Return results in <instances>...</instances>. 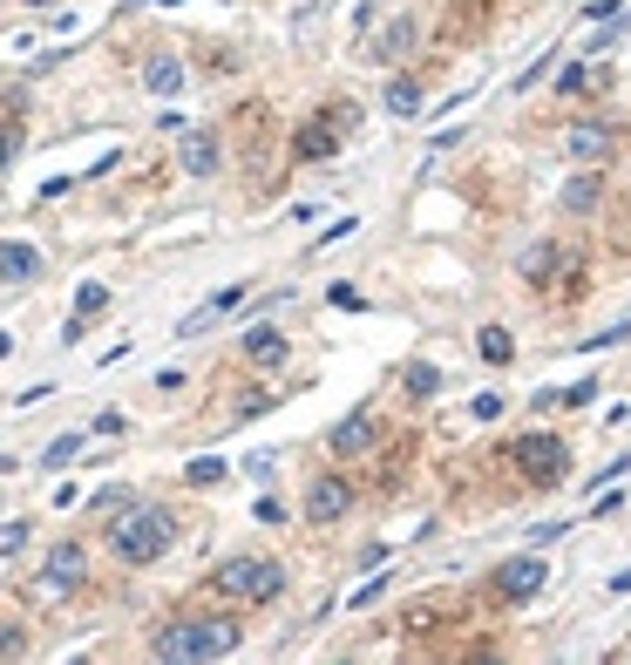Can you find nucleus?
Instances as JSON below:
<instances>
[{"mask_svg":"<svg viewBox=\"0 0 631 665\" xmlns=\"http://www.w3.org/2000/svg\"><path fill=\"white\" fill-rule=\"evenodd\" d=\"M102 530H109V557L115 564H156L177 543V517L164 510V502H143V496L130 502V510H115Z\"/></svg>","mask_w":631,"mask_h":665,"instance_id":"f257e3e1","label":"nucleus"},{"mask_svg":"<svg viewBox=\"0 0 631 665\" xmlns=\"http://www.w3.org/2000/svg\"><path fill=\"white\" fill-rule=\"evenodd\" d=\"M245 639L239 618H177L150 639V658H170V665H211V658H231Z\"/></svg>","mask_w":631,"mask_h":665,"instance_id":"f03ea898","label":"nucleus"},{"mask_svg":"<svg viewBox=\"0 0 631 665\" xmlns=\"http://www.w3.org/2000/svg\"><path fill=\"white\" fill-rule=\"evenodd\" d=\"M211 584H218V598H231V605H279L292 577H286V564H279V557L239 551V557H224V564L211 570Z\"/></svg>","mask_w":631,"mask_h":665,"instance_id":"7ed1b4c3","label":"nucleus"},{"mask_svg":"<svg viewBox=\"0 0 631 665\" xmlns=\"http://www.w3.org/2000/svg\"><path fill=\"white\" fill-rule=\"evenodd\" d=\"M502 462L523 468V489H557L571 476V442L557 428H523V435L502 442Z\"/></svg>","mask_w":631,"mask_h":665,"instance_id":"20e7f679","label":"nucleus"},{"mask_svg":"<svg viewBox=\"0 0 631 665\" xmlns=\"http://www.w3.org/2000/svg\"><path fill=\"white\" fill-rule=\"evenodd\" d=\"M543 584H550V564H543L536 551H523V557H502V564L489 570V598H496L502 611H523V605L543 598Z\"/></svg>","mask_w":631,"mask_h":665,"instance_id":"39448f33","label":"nucleus"},{"mask_svg":"<svg viewBox=\"0 0 631 665\" xmlns=\"http://www.w3.org/2000/svg\"><path fill=\"white\" fill-rule=\"evenodd\" d=\"M605 198H611V170L605 164H571L564 190H557V218L590 224V218H605Z\"/></svg>","mask_w":631,"mask_h":665,"instance_id":"423d86ee","label":"nucleus"},{"mask_svg":"<svg viewBox=\"0 0 631 665\" xmlns=\"http://www.w3.org/2000/svg\"><path fill=\"white\" fill-rule=\"evenodd\" d=\"M353 130H361V102H333L326 115H312V123L292 136V156L299 164H320V156H333Z\"/></svg>","mask_w":631,"mask_h":665,"instance_id":"0eeeda50","label":"nucleus"},{"mask_svg":"<svg viewBox=\"0 0 631 665\" xmlns=\"http://www.w3.org/2000/svg\"><path fill=\"white\" fill-rule=\"evenodd\" d=\"M618 143H624V123H618V115H584V123H571V130L557 136L564 164H611Z\"/></svg>","mask_w":631,"mask_h":665,"instance_id":"6e6552de","label":"nucleus"},{"mask_svg":"<svg viewBox=\"0 0 631 665\" xmlns=\"http://www.w3.org/2000/svg\"><path fill=\"white\" fill-rule=\"evenodd\" d=\"M82 577H89V551L82 543H55V551L42 557V570H34V598L68 605L75 591H82Z\"/></svg>","mask_w":631,"mask_h":665,"instance_id":"1a4fd4ad","label":"nucleus"},{"mask_svg":"<svg viewBox=\"0 0 631 665\" xmlns=\"http://www.w3.org/2000/svg\"><path fill=\"white\" fill-rule=\"evenodd\" d=\"M353 502H361L353 476H340V468H320V476L306 483V523H312V530H333V523L353 517Z\"/></svg>","mask_w":631,"mask_h":665,"instance_id":"9d476101","label":"nucleus"},{"mask_svg":"<svg viewBox=\"0 0 631 665\" xmlns=\"http://www.w3.org/2000/svg\"><path fill=\"white\" fill-rule=\"evenodd\" d=\"M380 435H387L380 408H353V414H340V421L326 428V455H333V462H367V455L380 448Z\"/></svg>","mask_w":631,"mask_h":665,"instance_id":"9b49d317","label":"nucleus"},{"mask_svg":"<svg viewBox=\"0 0 631 665\" xmlns=\"http://www.w3.org/2000/svg\"><path fill=\"white\" fill-rule=\"evenodd\" d=\"M414 48H421V21H414V14H394L374 42H367V62H374V68H401Z\"/></svg>","mask_w":631,"mask_h":665,"instance_id":"f8f14e48","label":"nucleus"},{"mask_svg":"<svg viewBox=\"0 0 631 665\" xmlns=\"http://www.w3.org/2000/svg\"><path fill=\"white\" fill-rule=\"evenodd\" d=\"M605 89H611V82H605V75H590L584 55H571V62L550 68V96H557V102H598Z\"/></svg>","mask_w":631,"mask_h":665,"instance_id":"ddd939ff","label":"nucleus"},{"mask_svg":"<svg viewBox=\"0 0 631 665\" xmlns=\"http://www.w3.org/2000/svg\"><path fill=\"white\" fill-rule=\"evenodd\" d=\"M428 82H435V68H394V82H387L380 109L408 123V115H421V109H428Z\"/></svg>","mask_w":631,"mask_h":665,"instance_id":"4468645a","label":"nucleus"},{"mask_svg":"<svg viewBox=\"0 0 631 665\" xmlns=\"http://www.w3.org/2000/svg\"><path fill=\"white\" fill-rule=\"evenodd\" d=\"M177 164H184L190 177H218V170H224V143H218V130H184V136H177Z\"/></svg>","mask_w":631,"mask_h":665,"instance_id":"2eb2a0df","label":"nucleus"},{"mask_svg":"<svg viewBox=\"0 0 631 665\" xmlns=\"http://www.w3.org/2000/svg\"><path fill=\"white\" fill-rule=\"evenodd\" d=\"M184 82H190V75H184V55H170V48H150V55H143V89H150L156 102L184 96Z\"/></svg>","mask_w":631,"mask_h":665,"instance_id":"dca6fc26","label":"nucleus"},{"mask_svg":"<svg viewBox=\"0 0 631 665\" xmlns=\"http://www.w3.org/2000/svg\"><path fill=\"white\" fill-rule=\"evenodd\" d=\"M245 292H252V286H224V292H211V299L197 306V312H184V320H177V333H184V340L211 333V326L224 320V312H239V306H245Z\"/></svg>","mask_w":631,"mask_h":665,"instance_id":"f3484780","label":"nucleus"},{"mask_svg":"<svg viewBox=\"0 0 631 665\" xmlns=\"http://www.w3.org/2000/svg\"><path fill=\"white\" fill-rule=\"evenodd\" d=\"M102 312H109V286H102V279H89L82 292H75V312H68V326H62V346H75V340H82V333L102 320Z\"/></svg>","mask_w":631,"mask_h":665,"instance_id":"a211bd4d","label":"nucleus"},{"mask_svg":"<svg viewBox=\"0 0 631 665\" xmlns=\"http://www.w3.org/2000/svg\"><path fill=\"white\" fill-rule=\"evenodd\" d=\"M34 279H42V252L27 239H8L0 245V286H34Z\"/></svg>","mask_w":631,"mask_h":665,"instance_id":"6ab92c4d","label":"nucleus"},{"mask_svg":"<svg viewBox=\"0 0 631 665\" xmlns=\"http://www.w3.org/2000/svg\"><path fill=\"white\" fill-rule=\"evenodd\" d=\"M476 361H483V367H496V374H502V367H517V333H509L502 320L476 326Z\"/></svg>","mask_w":631,"mask_h":665,"instance_id":"aec40b11","label":"nucleus"},{"mask_svg":"<svg viewBox=\"0 0 631 665\" xmlns=\"http://www.w3.org/2000/svg\"><path fill=\"white\" fill-rule=\"evenodd\" d=\"M286 354H292V346H286L279 326H252V333H245V361H252V367L272 374V367H286Z\"/></svg>","mask_w":631,"mask_h":665,"instance_id":"412c9836","label":"nucleus"},{"mask_svg":"<svg viewBox=\"0 0 631 665\" xmlns=\"http://www.w3.org/2000/svg\"><path fill=\"white\" fill-rule=\"evenodd\" d=\"M401 395H408V401H435V395H442V367H435V361H408V367H401Z\"/></svg>","mask_w":631,"mask_h":665,"instance_id":"4be33fe9","label":"nucleus"},{"mask_svg":"<svg viewBox=\"0 0 631 665\" xmlns=\"http://www.w3.org/2000/svg\"><path fill=\"white\" fill-rule=\"evenodd\" d=\"M224 476H231L224 455H190V462H184V483H190V489H211V483H224Z\"/></svg>","mask_w":631,"mask_h":665,"instance_id":"5701e85b","label":"nucleus"},{"mask_svg":"<svg viewBox=\"0 0 631 665\" xmlns=\"http://www.w3.org/2000/svg\"><path fill=\"white\" fill-rule=\"evenodd\" d=\"M75 455H82V435H55V442L42 448V468H68Z\"/></svg>","mask_w":631,"mask_h":665,"instance_id":"b1692460","label":"nucleus"},{"mask_svg":"<svg viewBox=\"0 0 631 665\" xmlns=\"http://www.w3.org/2000/svg\"><path fill=\"white\" fill-rule=\"evenodd\" d=\"M557 62H564V48H543V55H536V62H530L523 75H517V96H523V89H536V82H543V75L557 68Z\"/></svg>","mask_w":631,"mask_h":665,"instance_id":"393cba45","label":"nucleus"},{"mask_svg":"<svg viewBox=\"0 0 631 665\" xmlns=\"http://www.w3.org/2000/svg\"><path fill=\"white\" fill-rule=\"evenodd\" d=\"M502 414H509V401H502V395H476V401H468V421H483V428H496Z\"/></svg>","mask_w":631,"mask_h":665,"instance_id":"a878e982","label":"nucleus"},{"mask_svg":"<svg viewBox=\"0 0 631 665\" xmlns=\"http://www.w3.org/2000/svg\"><path fill=\"white\" fill-rule=\"evenodd\" d=\"M624 34H631V14H624V21H611V14H605V27L590 34V55H605V48H618Z\"/></svg>","mask_w":631,"mask_h":665,"instance_id":"bb28decb","label":"nucleus"},{"mask_svg":"<svg viewBox=\"0 0 631 665\" xmlns=\"http://www.w3.org/2000/svg\"><path fill=\"white\" fill-rule=\"evenodd\" d=\"M14 156H21V123H0V177L14 170Z\"/></svg>","mask_w":631,"mask_h":665,"instance_id":"cd10ccee","label":"nucleus"},{"mask_svg":"<svg viewBox=\"0 0 631 665\" xmlns=\"http://www.w3.org/2000/svg\"><path fill=\"white\" fill-rule=\"evenodd\" d=\"M326 306H340V312H367V299H361V286H326Z\"/></svg>","mask_w":631,"mask_h":665,"instance_id":"c85d7f7f","label":"nucleus"},{"mask_svg":"<svg viewBox=\"0 0 631 665\" xmlns=\"http://www.w3.org/2000/svg\"><path fill=\"white\" fill-rule=\"evenodd\" d=\"M130 502H136V496H130V489H102V496H96V502H89V510H96V517H102V523H109V517H115V510H130Z\"/></svg>","mask_w":631,"mask_h":665,"instance_id":"c756f323","label":"nucleus"},{"mask_svg":"<svg viewBox=\"0 0 631 665\" xmlns=\"http://www.w3.org/2000/svg\"><path fill=\"white\" fill-rule=\"evenodd\" d=\"M624 340H631V320H624V326H605V333H590L584 354H598V346H624Z\"/></svg>","mask_w":631,"mask_h":665,"instance_id":"7c9ffc66","label":"nucleus"},{"mask_svg":"<svg viewBox=\"0 0 631 665\" xmlns=\"http://www.w3.org/2000/svg\"><path fill=\"white\" fill-rule=\"evenodd\" d=\"M27 536H34V523H8V530H0V557H14Z\"/></svg>","mask_w":631,"mask_h":665,"instance_id":"2f4dec72","label":"nucleus"},{"mask_svg":"<svg viewBox=\"0 0 631 665\" xmlns=\"http://www.w3.org/2000/svg\"><path fill=\"white\" fill-rule=\"evenodd\" d=\"M598 401V380H577V387H564V408H590Z\"/></svg>","mask_w":631,"mask_h":665,"instance_id":"473e14b6","label":"nucleus"},{"mask_svg":"<svg viewBox=\"0 0 631 665\" xmlns=\"http://www.w3.org/2000/svg\"><path fill=\"white\" fill-rule=\"evenodd\" d=\"M27 639H21V624H0V658H21Z\"/></svg>","mask_w":631,"mask_h":665,"instance_id":"72a5a7b5","label":"nucleus"},{"mask_svg":"<svg viewBox=\"0 0 631 665\" xmlns=\"http://www.w3.org/2000/svg\"><path fill=\"white\" fill-rule=\"evenodd\" d=\"M380 591H387V577H367V584H361V591H353V611H367V605H374Z\"/></svg>","mask_w":631,"mask_h":665,"instance_id":"f704fd0d","label":"nucleus"},{"mask_svg":"<svg viewBox=\"0 0 631 665\" xmlns=\"http://www.w3.org/2000/svg\"><path fill=\"white\" fill-rule=\"evenodd\" d=\"M123 428H130V421L115 414V408H102V414H96V435H123Z\"/></svg>","mask_w":631,"mask_h":665,"instance_id":"c9c22d12","label":"nucleus"},{"mask_svg":"<svg viewBox=\"0 0 631 665\" xmlns=\"http://www.w3.org/2000/svg\"><path fill=\"white\" fill-rule=\"evenodd\" d=\"M340 239H353V218H340V224H326V239L312 245V252H326V245H340Z\"/></svg>","mask_w":631,"mask_h":665,"instance_id":"e433bc0d","label":"nucleus"},{"mask_svg":"<svg viewBox=\"0 0 631 665\" xmlns=\"http://www.w3.org/2000/svg\"><path fill=\"white\" fill-rule=\"evenodd\" d=\"M624 591H631V564H624V570L611 577V598H624Z\"/></svg>","mask_w":631,"mask_h":665,"instance_id":"4c0bfd02","label":"nucleus"},{"mask_svg":"<svg viewBox=\"0 0 631 665\" xmlns=\"http://www.w3.org/2000/svg\"><path fill=\"white\" fill-rule=\"evenodd\" d=\"M8 354H14V340H8V333H0V361H8Z\"/></svg>","mask_w":631,"mask_h":665,"instance_id":"58836bf2","label":"nucleus"},{"mask_svg":"<svg viewBox=\"0 0 631 665\" xmlns=\"http://www.w3.org/2000/svg\"><path fill=\"white\" fill-rule=\"evenodd\" d=\"M611 421H631V408H618V414H611Z\"/></svg>","mask_w":631,"mask_h":665,"instance_id":"ea45409f","label":"nucleus"},{"mask_svg":"<svg viewBox=\"0 0 631 665\" xmlns=\"http://www.w3.org/2000/svg\"><path fill=\"white\" fill-rule=\"evenodd\" d=\"M27 8H55V0H27Z\"/></svg>","mask_w":631,"mask_h":665,"instance_id":"a19ab883","label":"nucleus"},{"mask_svg":"<svg viewBox=\"0 0 631 665\" xmlns=\"http://www.w3.org/2000/svg\"><path fill=\"white\" fill-rule=\"evenodd\" d=\"M624 170H631V143H624Z\"/></svg>","mask_w":631,"mask_h":665,"instance_id":"79ce46f5","label":"nucleus"},{"mask_svg":"<svg viewBox=\"0 0 631 665\" xmlns=\"http://www.w3.org/2000/svg\"><path fill=\"white\" fill-rule=\"evenodd\" d=\"M156 8H177V0H156Z\"/></svg>","mask_w":631,"mask_h":665,"instance_id":"37998d69","label":"nucleus"},{"mask_svg":"<svg viewBox=\"0 0 631 665\" xmlns=\"http://www.w3.org/2000/svg\"><path fill=\"white\" fill-rule=\"evenodd\" d=\"M624 231H631V218H624Z\"/></svg>","mask_w":631,"mask_h":665,"instance_id":"c03bdc74","label":"nucleus"}]
</instances>
